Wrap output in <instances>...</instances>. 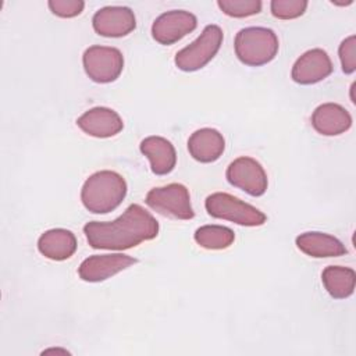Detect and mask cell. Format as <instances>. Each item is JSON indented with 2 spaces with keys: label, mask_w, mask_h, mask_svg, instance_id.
<instances>
[{
  "label": "cell",
  "mask_w": 356,
  "mask_h": 356,
  "mask_svg": "<svg viewBox=\"0 0 356 356\" xmlns=\"http://www.w3.org/2000/svg\"><path fill=\"white\" fill-rule=\"evenodd\" d=\"M83 234L93 249L125 250L159 235L157 220L140 204H131L113 221H90Z\"/></svg>",
  "instance_id": "6da1fadb"
},
{
  "label": "cell",
  "mask_w": 356,
  "mask_h": 356,
  "mask_svg": "<svg viewBox=\"0 0 356 356\" xmlns=\"http://www.w3.org/2000/svg\"><path fill=\"white\" fill-rule=\"evenodd\" d=\"M127 182L115 171L103 170L92 174L82 185L81 200L93 214H106L115 210L127 196Z\"/></svg>",
  "instance_id": "7a4b0ae2"
},
{
  "label": "cell",
  "mask_w": 356,
  "mask_h": 356,
  "mask_svg": "<svg viewBox=\"0 0 356 356\" xmlns=\"http://www.w3.org/2000/svg\"><path fill=\"white\" fill-rule=\"evenodd\" d=\"M234 49L242 64L260 67L275 58L280 43L273 29L264 26H248L235 35Z\"/></svg>",
  "instance_id": "3957f363"
},
{
  "label": "cell",
  "mask_w": 356,
  "mask_h": 356,
  "mask_svg": "<svg viewBox=\"0 0 356 356\" xmlns=\"http://www.w3.org/2000/svg\"><path fill=\"white\" fill-rule=\"evenodd\" d=\"M204 207L209 216L243 227H260L267 221V216L263 211L225 192L209 195Z\"/></svg>",
  "instance_id": "277c9868"
},
{
  "label": "cell",
  "mask_w": 356,
  "mask_h": 356,
  "mask_svg": "<svg viewBox=\"0 0 356 356\" xmlns=\"http://www.w3.org/2000/svg\"><path fill=\"white\" fill-rule=\"evenodd\" d=\"M224 33L218 25L210 24L204 26L202 33L188 46L181 49L174 58L178 70L193 72L209 64L218 53L222 44Z\"/></svg>",
  "instance_id": "5b68a950"
},
{
  "label": "cell",
  "mask_w": 356,
  "mask_h": 356,
  "mask_svg": "<svg viewBox=\"0 0 356 356\" xmlns=\"http://www.w3.org/2000/svg\"><path fill=\"white\" fill-rule=\"evenodd\" d=\"M145 202L152 210L165 217L175 220H191L195 217L189 191L182 184L174 182L153 188L147 192Z\"/></svg>",
  "instance_id": "8992f818"
},
{
  "label": "cell",
  "mask_w": 356,
  "mask_h": 356,
  "mask_svg": "<svg viewBox=\"0 0 356 356\" xmlns=\"http://www.w3.org/2000/svg\"><path fill=\"white\" fill-rule=\"evenodd\" d=\"M82 64L86 75L96 83L114 82L124 70V56L117 47L90 46L83 51Z\"/></svg>",
  "instance_id": "52a82bcc"
},
{
  "label": "cell",
  "mask_w": 356,
  "mask_h": 356,
  "mask_svg": "<svg viewBox=\"0 0 356 356\" xmlns=\"http://www.w3.org/2000/svg\"><path fill=\"white\" fill-rule=\"evenodd\" d=\"M227 181L250 196H261L268 186V178L263 165L248 156L235 159L225 171Z\"/></svg>",
  "instance_id": "ba28073f"
},
{
  "label": "cell",
  "mask_w": 356,
  "mask_h": 356,
  "mask_svg": "<svg viewBox=\"0 0 356 356\" xmlns=\"http://www.w3.org/2000/svg\"><path fill=\"white\" fill-rule=\"evenodd\" d=\"M197 18L185 10H171L159 15L152 25L153 39L164 46L174 44L195 31Z\"/></svg>",
  "instance_id": "9c48e42d"
},
{
  "label": "cell",
  "mask_w": 356,
  "mask_h": 356,
  "mask_svg": "<svg viewBox=\"0 0 356 356\" xmlns=\"http://www.w3.org/2000/svg\"><path fill=\"white\" fill-rule=\"evenodd\" d=\"M92 25L100 36L122 38L136 28V18L129 7L107 6L95 13Z\"/></svg>",
  "instance_id": "30bf717a"
},
{
  "label": "cell",
  "mask_w": 356,
  "mask_h": 356,
  "mask_svg": "<svg viewBox=\"0 0 356 356\" xmlns=\"http://www.w3.org/2000/svg\"><path fill=\"white\" fill-rule=\"evenodd\" d=\"M138 260L124 253L93 254L85 259L78 267V275L86 282H100L131 267Z\"/></svg>",
  "instance_id": "8fae6325"
},
{
  "label": "cell",
  "mask_w": 356,
  "mask_h": 356,
  "mask_svg": "<svg viewBox=\"0 0 356 356\" xmlns=\"http://www.w3.org/2000/svg\"><path fill=\"white\" fill-rule=\"evenodd\" d=\"M332 72V61L323 49L305 51L293 64L291 78L299 85H313L325 79Z\"/></svg>",
  "instance_id": "7c38bea8"
},
{
  "label": "cell",
  "mask_w": 356,
  "mask_h": 356,
  "mask_svg": "<svg viewBox=\"0 0 356 356\" xmlns=\"http://www.w3.org/2000/svg\"><path fill=\"white\" fill-rule=\"evenodd\" d=\"M76 125L89 136L111 138L122 131L124 121L113 108L93 107L78 117Z\"/></svg>",
  "instance_id": "4fadbf2b"
},
{
  "label": "cell",
  "mask_w": 356,
  "mask_h": 356,
  "mask_svg": "<svg viewBox=\"0 0 356 356\" xmlns=\"http://www.w3.org/2000/svg\"><path fill=\"white\" fill-rule=\"evenodd\" d=\"M312 127L320 135L337 136L352 127V115L338 103H323L312 114Z\"/></svg>",
  "instance_id": "5bb4252c"
},
{
  "label": "cell",
  "mask_w": 356,
  "mask_h": 356,
  "mask_svg": "<svg viewBox=\"0 0 356 356\" xmlns=\"http://www.w3.org/2000/svg\"><path fill=\"white\" fill-rule=\"evenodd\" d=\"M225 150L222 134L214 128H200L188 139V152L199 163H214Z\"/></svg>",
  "instance_id": "9a60e30c"
},
{
  "label": "cell",
  "mask_w": 356,
  "mask_h": 356,
  "mask_svg": "<svg viewBox=\"0 0 356 356\" xmlns=\"http://www.w3.org/2000/svg\"><path fill=\"white\" fill-rule=\"evenodd\" d=\"M139 149L150 161L153 174L167 175L174 170L177 164V152L168 139L156 135L147 136L140 142Z\"/></svg>",
  "instance_id": "2e32d148"
},
{
  "label": "cell",
  "mask_w": 356,
  "mask_h": 356,
  "mask_svg": "<svg viewBox=\"0 0 356 356\" xmlns=\"http://www.w3.org/2000/svg\"><path fill=\"white\" fill-rule=\"evenodd\" d=\"M295 242L300 252L316 259L338 257L348 253V249L338 238L320 231L303 232L296 236Z\"/></svg>",
  "instance_id": "e0dca14e"
},
{
  "label": "cell",
  "mask_w": 356,
  "mask_h": 356,
  "mask_svg": "<svg viewBox=\"0 0 356 356\" xmlns=\"http://www.w3.org/2000/svg\"><path fill=\"white\" fill-rule=\"evenodd\" d=\"M76 238L74 232L65 228H53L44 231L38 239V250L47 259L63 261L70 259L76 250Z\"/></svg>",
  "instance_id": "ac0fdd59"
},
{
  "label": "cell",
  "mask_w": 356,
  "mask_h": 356,
  "mask_svg": "<svg viewBox=\"0 0 356 356\" xmlns=\"http://www.w3.org/2000/svg\"><path fill=\"white\" fill-rule=\"evenodd\" d=\"M321 282L331 298L346 299L355 291L356 273L349 267L328 266L321 273Z\"/></svg>",
  "instance_id": "d6986e66"
},
{
  "label": "cell",
  "mask_w": 356,
  "mask_h": 356,
  "mask_svg": "<svg viewBox=\"0 0 356 356\" xmlns=\"http://www.w3.org/2000/svg\"><path fill=\"white\" fill-rule=\"evenodd\" d=\"M196 243L209 250H221L229 248L235 241V234L224 225H202L193 235Z\"/></svg>",
  "instance_id": "ffe728a7"
},
{
  "label": "cell",
  "mask_w": 356,
  "mask_h": 356,
  "mask_svg": "<svg viewBox=\"0 0 356 356\" xmlns=\"http://www.w3.org/2000/svg\"><path fill=\"white\" fill-rule=\"evenodd\" d=\"M217 6L228 17L245 18L259 14L263 3L260 0H218Z\"/></svg>",
  "instance_id": "44dd1931"
},
{
  "label": "cell",
  "mask_w": 356,
  "mask_h": 356,
  "mask_svg": "<svg viewBox=\"0 0 356 356\" xmlns=\"http://www.w3.org/2000/svg\"><path fill=\"white\" fill-rule=\"evenodd\" d=\"M307 4L306 0H273L270 10L278 19H293L305 14Z\"/></svg>",
  "instance_id": "7402d4cb"
},
{
  "label": "cell",
  "mask_w": 356,
  "mask_h": 356,
  "mask_svg": "<svg viewBox=\"0 0 356 356\" xmlns=\"http://www.w3.org/2000/svg\"><path fill=\"white\" fill-rule=\"evenodd\" d=\"M355 49H356V36L355 35H350L346 39H343L339 44V49H338L342 71L348 75L353 74L355 70H356Z\"/></svg>",
  "instance_id": "603a6c76"
},
{
  "label": "cell",
  "mask_w": 356,
  "mask_h": 356,
  "mask_svg": "<svg viewBox=\"0 0 356 356\" xmlns=\"http://www.w3.org/2000/svg\"><path fill=\"white\" fill-rule=\"evenodd\" d=\"M47 6L60 18H74L83 11L85 3L82 0H50Z\"/></svg>",
  "instance_id": "cb8c5ba5"
},
{
  "label": "cell",
  "mask_w": 356,
  "mask_h": 356,
  "mask_svg": "<svg viewBox=\"0 0 356 356\" xmlns=\"http://www.w3.org/2000/svg\"><path fill=\"white\" fill-rule=\"evenodd\" d=\"M64 353V355H68L70 352L67 349H60V348H50V349H46L42 352V355H47V353Z\"/></svg>",
  "instance_id": "d4e9b609"
}]
</instances>
